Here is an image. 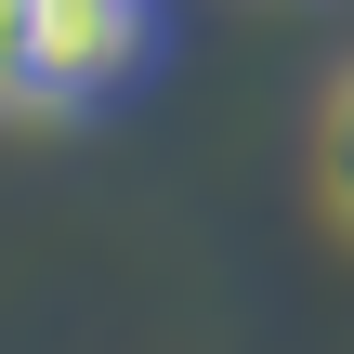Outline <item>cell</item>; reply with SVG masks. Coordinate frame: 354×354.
<instances>
[{
  "label": "cell",
  "mask_w": 354,
  "mask_h": 354,
  "mask_svg": "<svg viewBox=\"0 0 354 354\" xmlns=\"http://www.w3.org/2000/svg\"><path fill=\"white\" fill-rule=\"evenodd\" d=\"M171 13L158 0H39L26 13V118H92L158 79Z\"/></svg>",
  "instance_id": "6da1fadb"
},
{
  "label": "cell",
  "mask_w": 354,
  "mask_h": 354,
  "mask_svg": "<svg viewBox=\"0 0 354 354\" xmlns=\"http://www.w3.org/2000/svg\"><path fill=\"white\" fill-rule=\"evenodd\" d=\"M26 13H39V0H0V105H13V118H26Z\"/></svg>",
  "instance_id": "7a4b0ae2"
},
{
  "label": "cell",
  "mask_w": 354,
  "mask_h": 354,
  "mask_svg": "<svg viewBox=\"0 0 354 354\" xmlns=\"http://www.w3.org/2000/svg\"><path fill=\"white\" fill-rule=\"evenodd\" d=\"M328 171H342V210H354V79H342V105H328Z\"/></svg>",
  "instance_id": "3957f363"
}]
</instances>
